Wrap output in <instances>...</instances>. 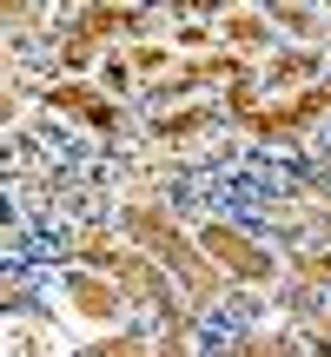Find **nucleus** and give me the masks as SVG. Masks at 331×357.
Returning <instances> with one entry per match:
<instances>
[{
	"mask_svg": "<svg viewBox=\"0 0 331 357\" xmlns=\"http://www.w3.org/2000/svg\"><path fill=\"white\" fill-rule=\"evenodd\" d=\"M119 225H126V238L153 245V252H159V265H172L179 278L192 284V305H212V298H219L212 265H205V258L186 245V231L172 225V212H166V205H126V218H119Z\"/></svg>",
	"mask_w": 331,
	"mask_h": 357,
	"instance_id": "f257e3e1",
	"label": "nucleus"
},
{
	"mask_svg": "<svg viewBox=\"0 0 331 357\" xmlns=\"http://www.w3.org/2000/svg\"><path fill=\"white\" fill-rule=\"evenodd\" d=\"M199 245L212 252V265H226L232 278H245V284H265V278H279V258L272 252H258L245 231H232V225H205L199 231Z\"/></svg>",
	"mask_w": 331,
	"mask_h": 357,
	"instance_id": "f03ea898",
	"label": "nucleus"
},
{
	"mask_svg": "<svg viewBox=\"0 0 331 357\" xmlns=\"http://www.w3.org/2000/svg\"><path fill=\"white\" fill-rule=\"evenodd\" d=\"M66 311L87 318V324H113L119 318V291L100 284V278H87V271H73V278H66Z\"/></svg>",
	"mask_w": 331,
	"mask_h": 357,
	"instance_id": "7ed1b4c3",
	"label": "nucleus"
},
{
	"mask_svg": "<svg viewBox=\"0 0 331 357\" xmlns=\"http://www.w3.org/2000/svg\"><path fill=\"white\" fill-rule=\"evenodd\" d=\"M47 106H60V113H87L100 132H113V126H119V113L93 100V86H87V79H60V86H47Z\"/></svg>",
	"mask_w": 331,
	"mask_h": 357,
	"instance_id": "20e7f679",
	"label": "nucleus"
},
{
	"mask_svg": "<svg viewBox=\"0 0 331 357\" xmlns=\"http://www.w3.org/2000/svg\"><path fill=\"white\" fill-rule=\"evenodd\" d=\"M140 26V13H126V7H87L73 20V33L80 40H106V33H133Z\"/></svg>",
	"mask_w": 331,
	"mask_h": 357,
	"instance_id": "39448f33",
	"label": "nucleus"
},
{
	"mask_svg": "<svg viewBox=\"0 0 331 357\" xmlns=\"http://www.w3.org/2000/svg\"><path fill=\"white\" fill-rule=\"evenodd\" d=\"M226 357H298V344H292L285 331H265V337H239Z\"/></svg>",
	"mask_w": 331,
	"mask_h": 357,
	"instance_id": "423d86ee",
	"label": "nucleus"
},
{
	"mask_svg": "<svg viewBox=\"0 0 331 357\" xmlns=\"http://www.w3.org/2000/svg\"><path fill=\"white\" fill-rule=\"evenodd\" d=\"M226 40H239V47H265L272 33H265V20H258V13L239 7V13H226Z\"/></svg>",
	"mask_w": 331,
	"mask_h": 357,
	"instance_id": "0eeeda50",
	"label": "nucleus"
},
{
	"mask_svg": "<svg viewBox=\"0 0 331 357\" xmlns=\"http://www.w3.org/2000/svg\"><path fill=\"white\" fill-rule=\"evenodd\" d=\"M292 271H298V278L331 284V252H292Z\"/></svg>",
	"mask_w": 331,
	"mask_h": 357,
	"instance_id": "6e6552de",
	"label": "nucleus"
},
{
	"mask_svg": "<svg viewBox=\"0 0 331 357\" xmlns=\"http://www.w3.org/2000/svg\"><path fill=\"white\" fill-rule=\"evenodd\" d=\"M87 357H146V337H106V344H93Z\"/></svg>",
	"mask_w": 331,
	"mask_h": 357,
	"instance_id": "1a4fd4ad",
	"label": "nucleus"
},
{
	"mask_svg": "<svg viewBox=\"0 0 331 357\" xmlns=\"http://www.w3.org/2000/svg\"><path fill=\"white\" fill-rule=\"evenodd\" d=\"M205 126V113H172V119H159V139H179V132H199Z\"/></svg>",
	"mask_w": 331,
	"mask_h": 357,
	"instance_id": "9d476101",
	"label": "nucleus"
},
{
	"mask_svg": "<svg viewBox=\"0 0 331 357\" xmlns=\"http://www.w3.org/2000/svg\"><path fill=\"white\" fill-rule=\"evenodd\" d=\"M60 60H66V66H87V60H93V40L66 33V40H60Z\"/></svg>",
	"mask_w": 331,
	"mask_h": 357,
	"instance_id": "9b49d317",
	"label": "nucleus"
},
{
	"mask_svg": "<svg viewBox=\"0 0 331 357\" xmlns=\"http://www.w3.org/2000/svg\"><path fill=\"white\" fill-rule=\"evenodd\" d=\"M159 357H186V344H179V318L166 324V344H159Z\"/></svg>",
	"mask_w": 331,
	"mask_h": 357,
	"instance_id": "f8f14e48",
	"label": "nucleus"
}]
</instances>
